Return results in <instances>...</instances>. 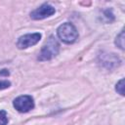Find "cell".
I'll use <instances>...</instances> for the list:
<instances>
[{
	"label": "cell",
	"mask_w": 125,
	"mask_h": 125,
	"mask_svg": "<svg viewBox=\"0 0 125 125\" xmlns=\"http://www.w3.org/2000/svg\"><path fill=\"white\" fill-rule=\"evenodd\" d=\"M59 50H60L59 42L57 41V39L54 36H50L47 39V41L45 42V44L43 45L41 52L38 56V60L39 61H49L58 55Z\"/></svg>",
	"instance_id": "cell-1"
},
{
	"label": "cell",
	"mask_w": 125,
	"mask_h": 125,
	"mask_svg": "<svg viewBox=\"0 0 125 125\" xmlns=\"http://www.w3.org/2000/svg\"><path fill=\"white\" fill-rule=\"evenodd\" d=\"M57 33L59 38L66 44H71L78 38V32L75 26L69 22H64L60 25L57 29Z\"/></svg>",
	"instance_id": "cell-2"
},
{
	"label": "cell",
	"mask_w": 125,
	"mask_h": 125,
	"mask_svg": "<svg viewBox=\"0 0 125 125\" xmlns=\"http://www.w3.org/2000/svg\"><path fill=\"white\" fill-rule=\"evenodd\" d=\"M14 107L20 112H27L34 107V102L31 96L23 95L14 100Z\"/></svg>",
	"instance_id": "cell-3"
},
{
	"label": "cell",
	"mask_w": 125,
	"mask_h": 125,
	"mask_svg": "<svg viewBox=\"0 0 125 125\" xmlns=\"http://www.w3.org/2000/svg\"><path fill=\"white\" fill-rule=\"evenodd\" d=\"M40 39H41V34L38 32L25 34V35L21 36L18 39L17 46L19 49H25V48H28V47L33 46L36 43H38Z\"/></svg>",
	"instance_id": "cell-4"
},
{
	"label": "cell",
	"mask_w": 125,
	"mask_h": 125,
	"mask_svg": "<svg viewBox=\"0 0 125 125\" xmlns=\"http://www.w3.org/2000/svg\"><path fill=\"white\" fill-rule=\"evenodd\" d=\"M56 12L55 8L47 3L41 5L40 7H38L37 9H35L34 11H32L30 13V18L33 20H43L45 18H48L52 15H54Z\"/></svg>",
	"instance_id": "cell-5"
},
{
	"label": "cell",
	"mask_w": 125,
	"mask_h": 125,
	"mask_svg": "<svg viewBox=\"0 0 125 125\" xmlns=\"http://www.w3.org/2000/svg\"><path fill=\"white\" fill-rule=\"evenodd\" d=\"M115 44L117 45V47H119L121 50L124 49V30H122L120 32L119 35H117L116 40H115Z\"/></svg>",
	"instance_id": "cell-6"
},
{
	"label": "cell",
	"mask_w": 125,
	"mask_h": 125,
	"mask_svg": "<svg viewBox=\"0 0 125 125\" xmlns=\"http://www.w3.org/2000/svg\"><path fill=\"white\" fill-rule=\"evenodd\" d=\"M115 90L117 91V93H119L121 96L124 95V79H121L117 82L116 84V87H115Z\"/></svg>",
	"instance_id": "cell-7"
},
{
	"label": "cell",
	"mask_w": 125,
	"mask_h": 125,
	"mask_svg": "<svg viewBox=\"0 0 125 125\" xmlns=\"http://www.w3.org/2000/svg\"><path fill=\"white\" fill-rule=\"evenodd\" d=\"M8 117L5 110H0V125H7Z\"/></svg>",
	"instance_id": "cell-8"
},
{
	"label": "cell",
	"mask_w": 125,
	"mask_h": 125,
	"mask_svg": "<svg viewBox=\"0 0 125 125\" xmlns=\"http://www.w3.org/2000/svg\"><path fill=\"white\" fill-rule=\"evenodd\" d=\"M10 84H11V83H10L8 80H1V81H0V90L8 88V87L10 86Z\"/></svg>",
	"instance_id": "cell-9"
},
{
	"label": "cell",
	"mask_w": 125,
	"mask_h": 125,
	"mask_svg": "<svg viewBox=\"0 0 125 125\" xmlns=\"http://www.w3.org/2000/svg\"><path fill=\"white\" fill-rule=\"evenodd\" d=\"M0 74L1 75H9V72H8V70H6V69H3V70H1V72H0Z\"/></svg>",
	"instance_id": "cell-10"
}]
</instances>
